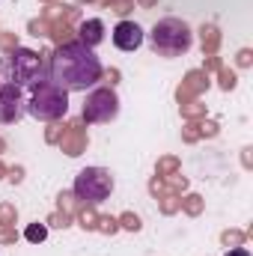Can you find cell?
<instances>
[{
  "label": "cell",
  "instance_id": "1",
  "mask_svg": "<svg viewBox=\"0 0 253 256\" xmlns=\"http://www.w3.org/2000/svg\"><path fill=\"white\" fill-rule=\"evenodd\" d=\"M102 60L84 42H66L48 60V80L63 86L66 92H86L102 80Z\"/></svg>",
  "mask_w": 253,
  "mask_h": 256
},
{
  "label": "cell",
  "instance_id": "2",
  "mask_svg": "<svg viewBox=\"0 0 253 256\" xmlns=\"http://www.w3.org/2000/svg\"><path fill=\"white\" fill-rule=\"evenodd\" d=\"M27 114L39 122H57L68 114V92L63 86H57L54 80L42 78L39 84L30 86L27 96Z\"/></svg>",
  "mask_w": 253,
  "mask_h": 256
},
{
  "label": "cell",
  "instance_id": "3",
  "mask_svg": "<svg viewBox=\"0 0 253 256\" xmlns=\"http://www.w3.org/2000/svg\"><path fill=\"white\" fill-rule=\"evenodd\" d=\"M149 45H152V51L158 57L173 60V57H182V54L190 51L194 33H190V27L182 18H161L149 33Z\"/></svg>",
  "mask_w": 253,
  "mask_h": 256
},
{
  "label": "cell",
  "instance_id": "4",
  "mask_svg": "<svg viewBox=\"0 0 253 256\" xmlns=\"http://www.w3.org/2000/svg\"><path fill=\"white\" fill-rule=\"evenodd\" d=\"M0 72H3V78L9 80V84H15V86H33V84H39L42 78H48V63L36 54V51H30V48H15V51H9L6 57H3V63H0Z\"/></svg>",
  "mask_w": 253,
  "mask_h": 256
},
{
  "label": "cell",
  "instance_id": "5",
  "mask_svg": "<svg viewBox=\"0 0 253 256\" xmlns=\"http://www.w3.org/2000/svg\"><path fill=\"white\" fill-rule=\"evenodd\" d=\"M74 194H78V200L98 206L114 194V176L104 167H86L74 176Z\"/></svg>",
  "mask_w": 253,
  "mask_h": 256
},
{
  "label": "cell",
  "instance_id": "6",
  "mask_svg": "<svg viewBox=\"0 0 253 256\" xmlns=\"http://www.w3.org/2000/svg\"><path fill=\"white\" fill-rule=\"evenodd\" d=\"M120 114V96L108 86H98L86 96L84 102V122H110Z\"/></svg>",
  "mask_w": 253,
  "mask_h": 256
},
{
  "label": "cell",
  "instance_id": "7",
  "mask_svg": "<svg viewBox=\"0 0 253 256\" xmlns=\"http://www.w3.org/2000/svg\"><path fill=\"white\" fill-rule=\"evenodd\" d=\"M27 114V96L21 86L3 80L0 84V126H12Z\"/></svg>",
  "mask_w": 253,
  "mask_h": 256
},
{
  "label": "cell",
  "instance_id": "8",
  "mask_svg": "<svg viewBox=\"0 0 253 256\" xmlns=\"http://www.w3.org/2000/svg\"><path fill=\"white\" fill-rule=\"evenodd\" d=\"M114 45L120 48V51H137L140 45H143V27L137 24V21H120L116 27H114Z\"/></svg>",
  "mask_w": 253,
  "mask_h": 256
},
{
  "label": "cell",
  "instance_id": "9",
  "mask_svg": "<svg viewBox=\"0 0 253 256\" xmlns=\"http://www.w3.org/2000/svg\"><path fill=\"white\" fill-rule=\"evenodd\" d=\"M78 42H84L86 48L96 51V45L104 42V24H102V18H90V21H84V24L78 27Z\"/></svg>",
  "mask_w": 253,
  "mask_h": 256
},
{
  "label": "cell",
  "instance_id": "10",
  "mask_svg": "<svg viewBox=\"0 0 253 256\" xmlns=\"http://www.w3.org/2000/svg\"><path fill=\"white\" fill-rule=\"evenodd\" d=\"M24 236H27V242H33V244H36V242H45V238H48V230H45L42 224H33V226H27V232H24Z\"/></svg>",
  "mask_w": 253,
  "mask_h": 256
},
{
  "label": "cell",
  "instance_id": "11",
  "mask_svg": "<svg viewBox=\"0 0 253 256\" xmlns=\"http://www.w3.org/2000/svg\"><path fill=\"white\" fill-rule=\"evenodd\" d=\"M224 256H250V250L248 248H232V250H226Z\"/></svg>",
  "mask_w": 253,
  "mask_h": 256
}]
</instances>
